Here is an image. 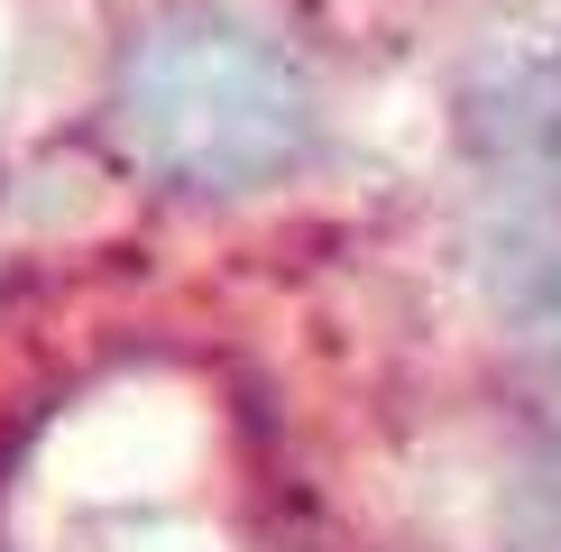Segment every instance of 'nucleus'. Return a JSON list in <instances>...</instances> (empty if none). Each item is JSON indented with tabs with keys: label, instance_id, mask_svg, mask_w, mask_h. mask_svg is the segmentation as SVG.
Here are the masks:
<instances>
[{
	"label": "nucleus",
	"instance_id": "nucleus-4",
	"mask_svg": "<svg viewBox=\"0 0 561 552\" xmlns=\"http://www.w3.org/2000/svg\"><path fill=\"white\" fill-rule=\"evenodd\" d=\"M534 552H561V451L534 470Z\"/></svg>",
	"mask_w": 561,
	"mask_h": 552
},
{
	"label": "nucleus",
	"instance_id": "nucleus-3",
	"mask_svg": "<svg viewBox=\"0 0 561 552\" xmlns=\"http://www.w3.org/2000/svg\"><path fill=\"white\" fill-rule=\"evenodd\" d=\"M497 295L561 350V221H497Z\"/></svg>",
	"mask_w": 561,
	"mask_h": 552
},
{
	"label": "nucleus",
	"instance_id": "nucleus-2",
	"mask_svg": "<svg viewBox=\"0 0 561 552\" xmlns=\"http://www.w3.org/2000/svg\"><path fill=\"white\" fill-rule=\"evenodd\" d=\"M460 138L506 221H561V56H497L460 92Z\"/></svg>",
	"mask_w": 561,
	"mask_h": 552
},
{
	"label": "nucleus",
	"instance_id": "nucleus-1",
	"mask_svg": "<svg viewBox=\"0 0 561 552\" xmlns=\"http://www.w3.org/2000/svg\"><path fill=\"white\" fill-rule=\"evenodd\" d=\"M111 129L175 194H259L313 148V83L276 28L184 0L121 46Z\"/></svg>",
	"mask_w": 561,
	"mask_h": 552
}]
</instances>
